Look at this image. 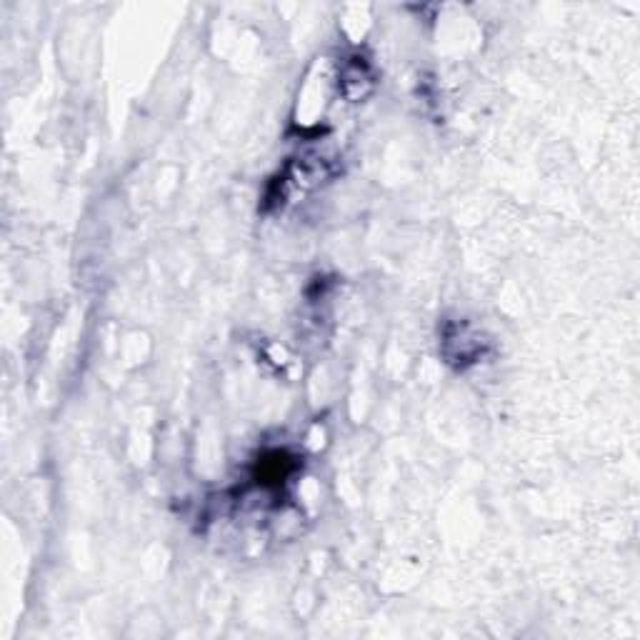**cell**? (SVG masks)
I'll return each instance as SVG.
<instances>
[{"mask_svg":"<svg viewBox=\"0 0 640 640\" xmlns=\"http://www.w3.org/2000/svg\"><path fill=\"white\" fill-rule=\"evenodd\" d=\"M373 86H376V75H373V69L368 65V61H364L360 56H353L343 63L341 90L345 98L348 100L366 98L368 93L373 90Z\"/></svg>","mask_w":640,"mask_h":640,"instance_id":"cell-2","label":"cell"},{"mask_svg":"<svg viewBox=\"0 0 640 640\" xmlns=\"http://www.w3.org/2000/svg\"><path fill=\"white\" fill-rule=\"evenodd\" d=\"M441 350L451 366L463 370L488 358L491 343L468 320H445L441 328Z\"/></svg>","mask_w":640,"mask_h":640,"instance_id":"cell-1","label":"cell"}]
</instances>
